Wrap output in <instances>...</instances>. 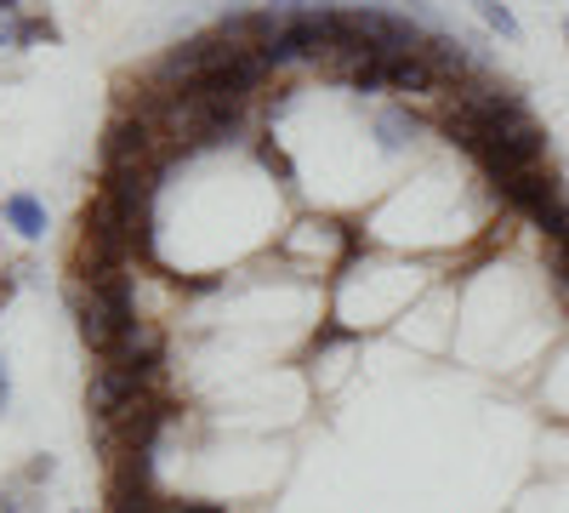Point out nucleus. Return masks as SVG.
Segmentation results:
<instances>
[{
	"instance_id": "2",
	"label": "nucleus",
	"mask_w": 569,
	"mask_h": 513,
	"mask_svg": "<svg viewBox=\"0 0 569 513\" xmlns=\"http://www.w3.org/2000/svg\"><path fill=\"white\" fill-rule=\"evenodd\" d=\"M421 58L433 63V75H439V80H450V86H461V80L472 75L467 46H461V40H450V34H427V40H421Z\"/></svg>"
},
{
	"instance_id": "9",
	"label": "nucleus",
	"mask_w": 569,
	"mask_h": 513,
	"mask_svg": "<svg viewBox=\"0 0 569 513\" xmlns=\"http://www.w3.org/2000/svg\"><path fill=\"white\" fill-rule=\"evenodd\" d=\"M166 513H228L222 502H171Z\"/></svg>"
},
{
	"instance_id": "6",
	"label": "nucleus",
	"mask_w": 569,
	"mask_h": 513,
	"mask_svg": "<svg viewBox=\"0 0 569 513\" xmlns=\"http://www.w3.org/2000/svg\"><path fill=\"white\" fill-rule=\"evenodd\" d=\"M34 40H58L52 18H29V23H23V46H34Z\"/></svg>"
},
{
	"instance_id": "5",
	"label": "nucleus",
	"mask_w": 569,
	"mask_h": 513,
	"mask_svg": "<svg viewBox=\"0 0 569 513\" xmlns=\"http://www.w3.org/2000/svg\"><path fill=\"white\" fill-rule=\"evenodd\" d=\"M472 7H479V18H485L501 40H518V18L507 12V0H472Z\"/></svg>"
},
{
	"instance_id": "10",
	"label": "nucleus",
	"mask_w": 569,
	"mask_h": 513,
	"mask_svg": "<svg viewBox=\"0 0 569 513\" xmlns=\"http://www.w3.org/2000/svg\"><path fill=\"white\" fill-rule=\"evenodd\" d=\"M12 405V377H7V359H0V411Z\"/></svg>"
},
{
	"instance_id": "4",
	"label": "nucleus",
	"mask_w": 569,
	"mask_h": 513,
	"mask_svg": "<svg viewBox=\"0 0 569 513\" xmlns=\"http://www.w3.org/2000/svg\"><path fill=\"white\" fill-rule=\"evenodd\" d=\"M376 144H382L388 155L405 149V144H416V120L405 109H382V115H376Z\"/></svg>"
},
{
	"instance_id": "13",
	"label": "nucleus",
	"mask_w": 569,
	"mask_h": 513,
	"mask_svg": "<svg viewBox=\"0 0 569 513\" xmlns=\"http://www.w3.org/2000/svg\"><path fill=\"white\" fill-rule=\"evenodd\" d=\"M268 7H284V0H268Z\"/></svg>"
},
{
	"instance_id": "1",
	"label": "nucleus",
	"mask_w": 569,
	"mask_h": 513,
	"mask_svg": "<svg viewBox=\"0 0 569 513\" xmlns=\"http://www.w3.org/2000/svg\"><path fill=\"white\" fill-rule=\"evenodd\" d=\"M382 69H388V91H410V98L416 91H439L445 86L421 52H393V58H382Z\"/></svg>"
},
{
	"instance_id": "11",
	"label": "nucleus",
	"mask_w": 569,
	"mask_h": 513,
	"mask_svg": "<svg viewBox=\"0 0 569 513\" xmlns=\"http://www.w3.org/2000/svg\"><path fill=\"white\" fill-rule=\"evenodd\" d=\"M18 292V274H0V308H7V297Z\"/></svg>"
},
{
	"instance_id": "12",
	"label": "nucleus",
	"mask_w": 569,
	"mask_h": 513,
	"mask_svg": "<svg viewBox=\"0 0 569 513\" xmlns=\"http://www.w3.org/2000/svg\"><path fill=\"white\" fill-rule=\"evenodd\" d=\"M12 7H18V0H0V12H12Z\"/></svg>"
},
{
	"instance_id": "7",
	"label": "nucleus",
	"mask_w": 569,
	"mask_h": 513,
	"mask_svg": "<svg viewBox=\"0 0 569 513\" xmlns=\"http://www.w3.org/2000/svg\"><path fill=\"white\" fill-rule=\"evenodd\" d=\"M257 155H262V166H268V171H279V177H284V182H291V177H297V171H291V160H284V155H279V149H273V144H262V149H257Z\"/></svg>"
},
{
	"instance_id": "15",
	"label": "nucleus",
	"mask_w": 569,
	"mask_h": 513,
	"mask_svg": "<svg viewBox=\"0 0 569 513\" xmlns=\"http://www.w3.org/2000/svg\"><path fill=\"white\" fill-rule=\"evenodd\" d=\"M74 513H86V507H74Z\"/></svg>"
},
{
	"instance_id": "14",
	"label": "nucleus",
	"mask_w": 569,
	"mask_h": 513,
	"mask_svg": "<svg viewBox=\"0 0 569 513\" xmlns=\"http://www.w3.org/2000/svg\"><path fill=\"white\" fill-rule=\"evenodd\" d=\"M563 40H569V23H563Z\"/></svg>"
},
{
	"instance_id": "3",
	"label": "nucleus",
	"mask_w": 569,
	"mask_h": 513,
	"mask_svg": "<svg viewBox=\"0 0 569 513\" xmlns=\"http://www.w3.org/2000/svg\"><path fill=\"white\" fill-rule=\"evenodd\" d=\"M0 217H7V228H18L23 240L46 235V206L34 195H7V200H0Z\"/></svg>"
},
{
	"instance_id": "8",
	"label": "nucleus",
	"mask_w": 569,
	"mask_h": 513,
	"mask_svg": "<svg viewBox=\"0 0 569 513\" xmlns=\"http://www.w3.org/2000/svg\"><path fill=\"white\" fill-rule=\"evenodd\" d=\"M0 513H34V502L23 496V485H12L7 496H0Z\"/></svg>"
}]
</instances>
